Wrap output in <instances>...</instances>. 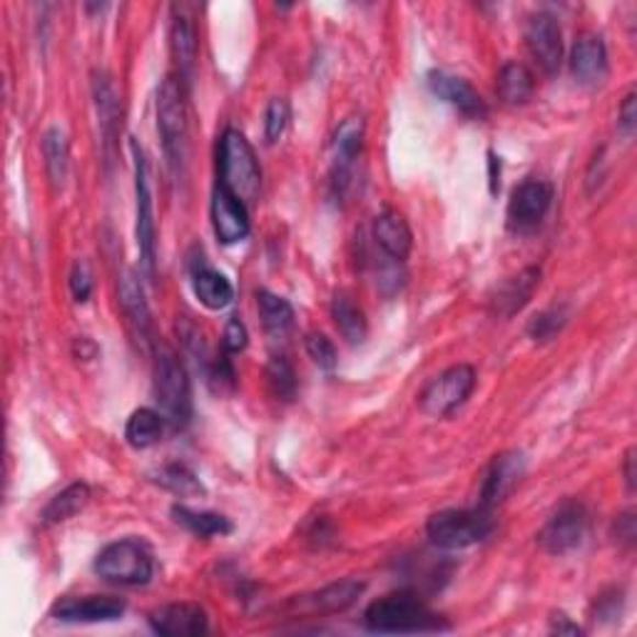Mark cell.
Segmentation results:
<instances>
[{
    "label": "cell",
    "instance_id": "obj_32",
    "mask_svg": "<svg viewBox=\"0 0 637 637\" xmlns=\"http://www.w3.org/2000/svg\"><path fill=\"white\" fill-rule=\"evenodd\" d=\"M265 377H267V387L271 391V396H275L277 401H284V404L294 401L297 373H294V367L289 364L287 356H271L269 364H267Z\"/></svg>",
    "mask_w": 637,
    "mask_h": 637
},
{
    "label": "cell",
    "instance_id": "obj_30",
    "mask_svg": "<svg viewBox=\"0 0 637 637\" xmlns=\"http://www.w3.org/2000/svg\"><path fill=\"white\" fill-rule=\"evenodd\" d=\"M257 309H259L261 324H265V329L271 336H284L289 329H292L294 309L284 297H277V294L267 292V289H259Z\"/></svg>",
    "mask_w": 637,
    "mask_h": 637
},
{
    "label": "cell",
    "instance_id": "obj_28",
    "mask_svg": "<svg viewBox=\"0 0 637 637\" xmlns=\"http://www.w3.org/2000/svg\"><path fill=\"white\" fill-rule=\"evenodd\" d=\"M172 518L200 538L230 536L232 533V523L227 515H222V513L192 511V509H187V505H172Z\"/></svg>",
    "mask_w": 637,
    "mask_h": 637
},
{
    "label": "cell",
    "instance_id": "obj_36",
    "mask_svg": "<svg viewBox=\"0 0 637 637\" xmlns=\"http://www.w3.org/2000/svg\"><path fill=\"white\" fill-rule=\"evenodd\" d=\"M306 354L309 359H312L318 369L322 371H334L336 364H339V356H336V346L332 344L329 336L312 332L306 334Z\"/></svg>",
    "mask_w": 637,
    "mask_h": 637
},
{
    "label": "cell",
    "instance_id": "obj_29",
    "mask_svg": "<svg viewBox=\"0 0 637 637\" xmlns=\"http://www.w3.org/2000/svg\"><path fill=\"white\" fill-rule=\"evenodd\" d=\"M163 431H165V416H159L153 409H137L133 411V416L127 418L125 438L130 446L137 448V451H145V448L159 444Z\"/></svg>",
    "mask_w": 637,
    "mask_h": 637
},
{
    "label": "cell",
    "instance_id": "obj_19",
    "mask_svg": "<svg viewBox=\"0 0 637 637\" xmlns=\"http://www.w3.org/2000/svg\"><path fill=\"white\" fill-rule=\"evenodd\" d=\"M540 277H543L540 267H526L521 269L518 275H513L505 279V282H501L491 299L493 314L503 318L518 314L521 309L530 302L533 294H536V289L540 287Z\"/></svg>",
    "mask_w": 637,
    "mask_h": 637
},
{
    "label": "cell",
    "instance_id": "obj_26",
    "mask_svg": "<svg viewBox=\"0 0 637 637\" xmlns=\"http://www.w3.org/2000/svg\"><path fill=\"white\" fill-rule=\"evenodd\" d=\"M536 92V78L523 63H505L499 72V96L505 105H526Z\"/></svg>",
    "mask_w": 637,
    "mask_h": 637
},
{
    "label": "cell",
    "instance_id": "obj_23",
    "mask_svg": "<svg viewBox=\"0 0 637 637\" xmlns=\"http://www.w3.org/2000/svg\"><path fill=\"white\" fill-rule=\"evenodd\" d=\"M118 297L120 306H123V314L127 316V322L137 336L149 339V329H153V314H149L147 299L143 292V282H139L133 269H123L118 282Z\"/></svg>",
    "mask_w": 637,
    "mask_h": 637
},
{
    "label": "cell",
    "instance_id": "obj_2",
    "mask_svg": "<svg viewBox=\"0 0 637 637\" xmlns=\"http://www.w3.org/2000/svg\"><path fill=\"white\" fill-rule=\"evenodd\" d=\"M220 185L237 194L242 202L255 204L261 190V167L255 147L239 130H224L220 139Z\"/></svg>",
    "mask_w": 637,
    "mask_h": 637
},
{
    "label": "cell",
    "instance_id": "obj_15",
    "mask_svg": "<svg viewBox=\"0 0 637 637\" xmlns=\"http://www.w3.org/2000/svg\"><path fill=\"white\" fill-rule=\"evenodd\" d=\"M125 615V603L112 595L63 597L53 605V617L60 623H112Z\"/></svg>",
    "mask_w": 637,
    "mask_h": 637
},
{
    "label": "cell",
    "instance_id": "obj_3",
    "mask_svg": "<svg viewBox=\"0 0 637 637\" xmlns=\"http://www.w3.org/2000/svg\"><path fill=\"white\" fill-rule=\"evenodd\" d=\"M155 396L163 406L165 421L185 428L192 421V383L185 364L170 346L159 344L155 351Z\"/></svg>",
    "mask_w": 637,
    "mask_h": 637
},
{
    "label": "cell",
    "instance_id": "obj_35",
    "mask_svg": "<svg viewBox=\"0 0 637 637\" xmlns=\"http://www.w3.org/2000/svg\"><path fill=\"white\" fill-rule=\"evenodd\" d=\"M566 324H568V306H550L546 309V312H540L536 318H533L528 326V334L533 342L546 344L556 339V336L563 332Z\"/></svg>",
    "mask_w": 637,
    "mask_h": 637
},
{
    "label": "cell",
    "instance_id": "obj_14",
    "mask_svg": "<svg viewBox=\"0 0 637 637\" xmlns=\"http://www.w3.org/2000/svg\"><path fill=\"white\" fill-rule=\"evenodd\" d=\"M187 271H190V282L194 289V297L200 299L202 306L212 309V312H220V309H227L234 299V287L227 277L208 265L202 249H192L190 259H187Z\"/></svg>",
    "mask_w": 637,
    "mask_h": 637
},
{
    "label": "cell",
    "instance_id": "obj_18",
    "mask_svg": "<svg viewBox=\"0 0 637 637\" xmlns=\"http://www.w3.org/2000/svg\"><path fill=\"white\" fill-rule=\"evenodd\" d=\"M361 145H364V120L361 118L344 120L334 137V180L332 182L339 197L346 192V187H349L351 182L354 163L359 159Z\"/></svg>",
    "mask_w": 637,
    "mask_h": 637
},
{
    "label": "cell",
    "instance_id": "obj_43",
    "mask_svg": "<svg viewBox=\"0 0 637 637\" xmlns=\"http://www.w3.org/2000/svg\"><path fill=\"white\" fill-rule=\"evenodd\" d=\"M550 623H552L550 625L552 633H558V635H580V627L575 623H570V617L563 615V613L552 615Z\"/></svg>",
    "mask_w": 637,
    "mask_h": 637
},
{
    "label": "cell",
    "instance_id": "obj_12",
    "mask_svg": "<svg viewBox=\"0 0 637 637\" xmlns=\"http://www.w3.org/2000/svg\"><path fill=\"white\" fill-rule=\"evenodd\" d=\"M212 227L222 245H237L252 230L247 204L220 182L212 194Z\"/></svg>",
    "mask_w": 637,
    "mask_h": 637
},
{
    "label": "cell",
    "instance_id": "obj_9",
    "mask_svg": "<svg viewBox=\"0 0 637 637\" xmlns=\"http://www.w3.org/2000/svg\"><path fill=\"white\" fill-rule=\"evenodd\" d=\"M130 153L135 159V234H137V247H139V259L147 271L155 269V202H153V190H149V167L147 157L143 153V147L137 145V139L130 143Z\"/></svg>",
    "mask_w": 637,
    "mask_h": 637
},
{
    "label": "cell",
    "instance_id": "obj_41",
    "mask_svg": "<svg viewBox=\"0 0 637 637\" xmlns=\"http://www.w3.org/2000/svg\"><path fill=\"white\" fill-rule=\"evenodd\" d=\"M617 125H621L627 137H633L637 127V105H635V92H627L621 110H617Z\"/></svg>",
    "mask_w": 637,
    "mask_h": 637
},
{
    "label": "cell",
    "instance_id": "obj_22",
    "mask_svg": "<svg viewBox=\"0 0 637 637\" xmlns=\"http://www.w3.org/2000/svg\"><path fill=\"white\" fill-rule=\"evenodd\" d=\"M570 70L585 86H597L607 75V48L601 35L583 33L570 53Z\"/></svg>",
    "mask_w": 637,
    "mask_h": 637
},
{
    "label": "cell",
    "instance_id": "obj_4",
    "mask_svg": "<svg viewBox=\"0 0 637 637\" xmlns=\"http://www.w3.org/2000/svg\"><path fill=\"white\" fill-rule=\"evenodd\" d=\"M495 528L493 511L483 509H448L438 511L428 518L426 533L436 548L444 550H463L478 546L491 536Z\"/></svg>",
    "mask_w": 637,
    "mask_h": 637
},
{
    "label": "cell",
    "instance_id": "obj_6",
    "mask_svg": "<svg viewBox=\"0 0 637 637\" xmlns=\"http://www.w3.org/2000/svg\"><path fill=\"white\" fill-rule=\"evenodd\" d=\"M185 80L167 78L157 96V130L163 137L165 155L170 159L172 170L182 165L187 147V102H185Z\"/></svg>",
    "mask_w": 637,
    "mask_h": 637
},
{
    "label": "cell",
    "instance_id": "obj_7",
    "mask_svg": "<svg viewBox=\"0 0 637 637\" xmlns=\"http://www.w3.org/2000/svg\"><path fill=\"white\" fill-rule=\"evenodd\" d=\"M473 389L476 369L468 364H456L426 383L424 391L418 393V409L434 418L451 416L456 409H461L471 399Z\"/></svg>",
    "mask_w": 637,
    "mask_h": 637
},
{
    "label": "cell",
    "instance_id": "obj_31",
    "mask_svg": "<svg viewBox=\"0 0 637 637\" xmlns=\"http://www.w3.org/2000/svg\"><path fill=\"white\" fill-rule=\"evenodd\" d=\"M92 92H96L100 130H102V135H105V143L110 145L112 137H115V133H118V120H120L118 92H115V86H112L105 72L96 75V80H92Z\"/></svg>",
    "mask_w": 637,
    "mask_h": 637
},
{
    "label": "cell",
    "instance_id": "obj_33",
    "mask_svg": "<svg viewBox=\"0 0 637 637\" xmlns=\"http://www.w3.org/2000/svg\"><path fill=\"white\" fill-rule=\"evenodd\" d=\"M43 157L51 180L55 185H63L65 175H68V143H65V135L58 127H51L43 135Z\"/></svg>",
    "mask_w": 637,
    "mask_h": 637
},
{
    "label": "cell",
    "instance_id": "obj_5",
    "mask_svg": "<svg viewBox=\"0 0 637 637\" xmlns=\"http://www.w3.org/2000/svg\"><path fill=\"white\" fill-rule=\"evenodd\" d=\"M96 573L112 585H147L155 573L153 552L135 538L110 543L96 558Z\"/></svg>",
    "mask_w": 637,
    "mask_h": 637
},
{
    "label": "cell",
    "instance_id": "obj_1",
    "mask_svg": "<svg viewBox=\"0 0 637 637\" xmlns=\"http://www.w3.org/2000/svg\"><path fill=\"white\" fill-rule=\"evenodd\" d=\"M364 623L371 633H442L448 630V623L442 615L431 611L414 593H391L371 603L364 613Z\"/></svg>",
    "mask_w": 637,
    "mask_h": 637
},
{
    "label": "cell",
    "instance_id": "obj_24",
    "mask_svg": "<svg viewBox=\"0 0 637 637\" xmlns=\"http://www.w3.org/2000/svg\"><path fill=\"white\" fill-rule=\"evenodd\" d=\"M197 48H200V43H197L194 23L187 15H177L170 27V51H172L177 70H180V78L185 82L192 78V70L197 63Z\"/></svg>",
    "mask_w": 637,
    "mask_h": 637
},
{
    "label": "cell",
    "instance_id": "obj_21",
    "mask_svg": "<svg viewBox=\"0 0 637 637\" xmlns=\"http://www.w3.org/2000/svg\"><path fill=\"white\" fill-rule=\"evenodd\" d=\"M373 242H377L381 255L404 265L406 257L411 255V247H414V234H411L404 214L396 210H383L373 220Z\"/></svg>",
    "mask_w": 637,
    "mask_h": 637
},
{
    "label": "cell",
    "instance_id": "obj_42",
    "mask_svg": "<svg viewBox=\"0 0 637 637\" xmlns=\"http://www.w3.org/2000/svg\"><path fill=\"white\" fill-rule=\"evenodd\" d=\"M615 530H617V538H621L623 543H627V546H630V543L635 540V513L627 511L623 515H617Z\"/></svg>",
    "mask_w": 637,
    "mask_h": 637
},
{
    "label": "cell",
    "instance_id": "obj_17",
    "mask_svg": "<svg viewBox=\"0 0 637 637\" xmlns=\"http://www.w3.org/2000/svg\"><path fill=\"white\" fill-rule=\"evenodd\" d=\"M149 627L165 637H194L208 633V613L197 603H172L149 615Z\"/></svg>",
    "mask_w": 637,
    "mask_h": 637
},
{
    "label": "cell",
    "instance_id": "obj_27",
    "mask_svg": "<svg viewBox=\"0 0 637 637\" xmlns=\"http://www.w3.org/2000/svg\"><path fill=\"white\" fill-rule=\"evenodd\" d=\"M90 485L88 483H70L68 489L53 495L51 503L43 509V523L45 526H58V523L70 521L72 515H78L90 503Z\"/></svg>",
    "mask_w": 637,
    "mask_h": 637
},
{
    "label": "cell",
    "instance_id": "obj_40",
    "mask_svg": "<svg viewBox=\"0 0 637 637\" xmlns=\"http://www.w3.org/2000/svg\"><path fill=\"white\" fill-rule=\"evenodd\" d=\"M595 611H597V617H611V621L621 615L623 613V590L613 588L611 593H603L595 601Z\"/></svg>",
    "mask_w": 637,
    "mask_h": 637
},
{
    "label": "cell",
    "instance_id": "obj_44",
    "mask_svg": "<svg viewBox=\"0 0 637 637\" xmlns=\"http://www.w3.org/2000/svg\"><path fill=\"white\" fill-rule=\"evenodd\" d=\"M96 354H98V346L92 344L88 336H78L75 339V356L82 361H90V359H96Z\"/></svg>",
    "mask_w": 637,
    "mask_h": 637
},
{
    "label": "cell",
    "instance_id": "obj_8",
    "mask_svg": "<svg viewBox=\"0 0 637 637\" xmlns=\"http://www.w3.org/2000/svg\"><path fill=\"white\" fill-rule=\"evenodd\" d=\"M590 515L580 501H563L538 533L540 548L550 556H568L588 538Z\"/></svg>",
    "mask_w": 637,
    "mask_h": 637
},
{
    "label": "cell",
    "instance_id": "obj_45",
    "mask_svg": "<svg viewBox=\"0 0 637 637\" xmlns=\"http://www.w3.org/2000/svg\"><path fill=\"white\" fill-rule=\"evenodd\" d=\"M623 473H625V485L627 491H635V448L625 454V463H623Z\"/></svg>",
    "mask_w": 637,
    "mask_h": 637
},
{
    "label": "cell",
    "instance_id": "obj_10",
    "mask_svg": "<svg viewBox=\"0 0 637 637\" xmlns=\"http://www.w3.org/2000/svg\"><path fill=\"white\" fill-rule=\"evenodd\" d=\"M552 204V187L543 180H526L515 187L509 202V230L513 232H533L546 220Z\"/></svg>",
    "mask_w": 637,
    "mask_h": 637
},
{
    "label": "cell",
    "instance_id": "obj_38",
    "mask_svg": "<svg viewBox=\"0 0 637 637\" xmlns=\"http://www.w3.org/2000/svg\"><path fill=\"white\" fill-rule=\"evenodd\" d=\"M70 292L75 302H88L92 294V271L86 259H78L70 271Z\"/></svg>",
    "mask_w": 637,
    "mask_h": 637
},
{
    "label": "cell",
    "instance_id": "obj_16",
    "mask_svg": "<svg viewBox=\"0 0 637 637\" xmlns=\"http://www.w3.org/2000/svg\"><path fill=\"white\" fill-rule=\"evenodd\" d=\"M426 82L436 98H442L444 102H448V105H454L458 112H461V115L471 120L489 118V105H485L481 92H478L468 80L458 78V75H451V72L434 70V72H428Z\"/></svg>",
    "mask_w": 637,
    "mask_h": 637
},
{
    "label": "cell",
    "instance_id": "obj_25",
    "mask_svg": "<svg viewBox=\"0 0 637 637\" xmlns=\"http://www.w3.org/2000/svg\"><path fill=\"white\" fill-rule=\"evenodd\" d=\"M332 318H334L336 329H339V334L349 344H361L364 339H367V332H369L367 314H364V309L356 304L346 292H339L332 299Z\"/></svg>",
    "mask_w": 637,
    "mask_h": 637
},
{
    "label": "cell",
    "instance_id": "obj_13",
    "mask_svg": "<svg viewBox=\"0 0 637 637\" xmlns=\"http://www.w3.org/2000/svg\"><path fill=\"white\" fill-rule=\"evenodd\" d=\"M523 473H526V456L521 451H505L501 456H495L489 471L483 476L481 503L478 505L493 511L495 505L503 503L513 493L515 485L521 483Z\"/></svg>",
    "mask_w": 637,
    "mask_h": 637
},
{
    "label": "cell",
    "instance_id": "obj_34",
    "mask_svg": "<svg viewBox=\"0 0 637 637\" xmlns=\"http://www.w3.org/2000/svg\"><path fill=\"white\" fill-rule=\"evenodd\" d=\"M157 483L165 485L167 491H172L175 495H202L204 493V485L200 483V478H197L190 468L182 466V463H170L165 466L163 471L157 473Z\"/></svg>",
    "mask_w": 637,
    "mask_h": 637
},
{
    "label": "cell",
    "instance_id": "obj_11",
    "mask_svg": "<svg viewBox=\"0 0 637 637\" xmlns=\"http://www.w3.org/2000/svg\"><path fill=\"white\" fill-rule=\"evenodd\" d=\"M526 45L546 75H556L563 63V33L550 13H536L526 23Z\"/></svg>",
    "mask_w": 637,
    "mask_h": 637
},
{
    "label": "cell",
    "instance_id": "obj_39",
    "mask_svg": "<svg viewBox=\"0 0 637 637\" xmlns=\"http://www.w3.org/2000/svg\"><path fill=\"white\" fill-rule=\"evenodd\" d=\"M247 339H249L247 326L242 324L237 316L230 318L227 326H224V351H230V354L245 351L247 349Z\"/></svg>",
    "mask_w": 637,
    "mask_h": 637
},
{
    "label": "cell",
    "instance_id": "obj_20",
    "mask_svg": "<svg viewBox=\"0 0 637 637\" xmlns=\"http://www.w3.org/2000/svg\"><path fill=\"white\" fill-rule=\"evenodd\" d=\"M364 593L361 580H339V583H332L316 593H309L292 601V607H297L299 613L309 615H332V613H344L346 607H351L359 595Z\"/></svg>",
    "mask_w": 637,
    "mask_h": 637
},
{
    "label": "cell",
    "instance_id": "obj_37",
    "mask_svg": "<svg viewBox=\"0 0 637 637\" xmlns=\"http://www.w3.org/2000/svg\"><path fill=\"white\" fill-rule=\"evenodd\" d=\"M289 120H292V108H289V100H284V98L269 100L267 112H265V137H267V143H277V139L284 135Z\"/></svg>",
    "mask_w": 637,
    "mask_h": 637
}]
</instances>
